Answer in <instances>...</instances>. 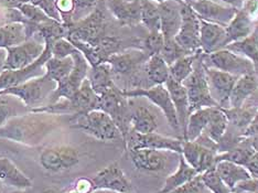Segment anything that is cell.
Masks as SVG:
<instances>
[{
	"mask_svg": "<svg viewBox=\"0 0 258 193\" xmlns=\"http://www.w3.org/2000/svg\"><path fill=\"white\" fill-rule=\"evenodd\" d=\"M242 138H246V139L258 138V112L256 113L253 120L250 121L248 127L246 128L245 132L243 133Z\"/></svg>",
	"mask_w": 258,
	"mask_h": 193,
	"instance_id": "obj_51",
	"label": "cell"
},
{
	"mask_svg": "<svg viewBox=\"0 0 258 193\" xmlns=\"http://www.w3.org/2000/svg\"><path fill=\"white\" fill-rule=\"evenodd\" d=\"M70 102L73 107L74 115L86 114L94 109H98L99 95L92 89L89 79H86Z\"/></svg>",
	"mask_w": 258,
	"mask_h": 193,
	"instance_id": "obj_27",
	"label": "cell"
},
{
	"mask_svg": "<svg viewBox=\"0 0 258 193\" xmlns=\"http://www.w3.org/2000/svg\"><path fill=\"white\" fill-rule=\"evenodd\" d=\"M145 72L151 86L166 84V82L170 79L169 66L160 54L152 55L148 58L147 63L145 64Z\"/></svg>",
	"mask_w": 258,
	"mask_h": 193,
	"instance_id": "obj_36",
	"label": "cell"
},
{
	"mask_svg": "<svg viewBox=\"0 0 258 193\" xmlns=\"http://www.w3.org/2000/svg\"><path fill=\"white\" fill-rule=\"evenodd\" d=\"M228 128V119L224 109L221 107H212L211 109L210 119L208 126L204 131V135H207L210 139L219 145V143L224 137Z\"/></svg>",
	"mask_w": 258,
	"mask_h": 193,
	"instance_id": "obj_34",
	"label": "cell"
},
{
	"mask_svg": "<svg viewBox=\"0 0 258 193\" xmlns=\"http://www.w3.org/2000/svg\"><path fill=\"white\" fill-rule=\"evenodd\" d=\"M132 131L139 134L155 133L158 128V120L151 109L146 106H138L132 110Z\"/></svg>",
	"mask_w": 258,
	"mask_h": 193,
	"instance_id": "obj_33",
	"label": "cell"
},
{
	"mask_svg": "<svg viewBox=\"0 0 258 193\" xmlns=\"http://www.w3.org/2000/svg\"><path fill=\"white\" fill-rule=\"evenodd\" d=\"M151 2H155L157 4H161V3H165V2H169V0H151ZM179 2H181V0H179Z\"/></svg>",
	"mask_w": 258,
	"mask_h": 193,
	"instance_id": "obj_58",
	"label": "cell"
},
{
	"mask_svg": "<svg viewBox=\"0 0 258 193\" xmlns=\"http://www.w3.org/2000/svg\"><path fill=\"white\" fill-rule=\"evenodd\" d=\"M185 161L196 169L198 173H203L209 169H212L216 165V156L218 151L205 147V146L197 142H187L183 140L182 153H181Z\"/></svg>",
	"mask_w": 258,
	"mask_h": 193,
	"instance_id": "obj_19",
	"label": "cell"
},
{
	"mask_svg": "<svg viewBox=\"0 0 258 193\" xmlns=\"http://www.w3.org/2000/svg\"><path fill=\"white\" fill-rule=\"evenodd\" d=\"M202 50L195 54H189L180 57L179 60L175 61L173 64L169 67L170 69V78L174 80L178 83H183V82L190 77V74L195 68V62L198 58L199 54Z\"/></svg>",
	"mask_w": 258,
	"mask_h": 193,
	"instance_id": "obj_41",
	"label": "cell"
},
{
	"mask_svg": "<svg viewBox=\"0 0 258 193\" xmlns=\"http://www.w3.org/2000/svg\"><path fill=\"white\" fill-rule=\"evenodd\" d=\"M181 2H183V3H185V4H189L190 0H181Z\"/></svg>",
	"mask_w": 258,
	"mask_h": 193,
	"instance_id": "obj_60",
	"label": "cell"
},
{
	"mask_svg": "<svg viewBox=\"0 0 258 193\" xmlns=\"http://www.w3.org/2000/svg\"><path fill=\"white\" fill-rule=\"evenodd\" d=\"M57 115L49 113H28L14 117L0 127V138L14 140L28 146H37L57 126Z\"/></svg>",
	"mask_w": 258,
	"mask_h": 193,
	"instance_id": "obj_1",
	"label": "cell"
},
{
	"mask_svg": "<svg viewBox=\"0 0 258 193\" xmlns=\"http://www.w3.org/2000/svg\"><path fill=\"white\" fill-rule=\"evenodd\" d=\"M140 21L149 32L160 31V13L157 3L140 0Z\"/></svg>",
	"mask_w": 258,
	"mask_h": 193,
	"instance_id": "obj_40",
	"label": "cell"
},
{
	"mask_svg": "<svg viewBox=\"0 0 258 193\" xmlns=\"http://www.w3.org/2000/svg\"><path fill=\"white\" fill-rule=\"evenodd\" d=\"M74 4H75V13H74L75 15L78 11H81V13L82 11H87V10L93 11L97 7L98 0H74Z\"/></svg>",
	"mask_w": 258,
	"mask_h": 193,
	"instance_id": "obj_50",
	"label": "cell"
},
{
	"mask_svg": "<svg viewBox=\"0 0 258 193\" xmlns=\"http://www.w3.org/2000/svg\"><path fill=\"white\" fill-rule=\"evenodd\" d=\"M189 5L196 11L199 18L222 27H226L237 13L234 8L214 0H191Z\"/></svg>",
	"mask_w": 258,
	"mask_h": 193,
	"instance_id": "obj_17",
	"label": "cell"
},
{
	"mask_svg": "<svg viewBox=\"0 0 258 193\" xmlns=\"http://www.w3.org/2000/svg\"><path fill=\"white\" fill-rule=\"evenodd\" d=\"M124 144L127 151L149 148L171 151V153L181 155V153H182L183 139L162 136L156 132L150 134H139L131 131L127 137L124 139Z\"/></svg>",
	"mask_w": 258,
	"mask_h": 193,
	"instance_id": "obj_11",
	"label": "cell"
},
{
	"mask_svg": "<svg viewBox=\"0 0 258 193\" xmlns=\"http://www.w3.org/2000/svg\"><path fill=\"white\" fill-rule=\"evenodd\" d=\"M55 89V82L50 80L44 74L42 77L29 80L21 85L2 91L0 94H11L19 97L31 112L32 109L39 107L44 99H50Z\"/></svg>",
	"mask_w": 258,
	"mask_h": 193,
	"instance_id": "obj_5",
	"label": "cell"
},
{
	"mask_svg": "<svg viewBox=\"0 0 258 193\" xmlns=\"http://www.w3.org/2000/svg\"><path fill=\"white\" fill-rule=\"evenodd\" d=\"M215 170L232 192L240 182L253 178L244 166L228 160H220L216 162Z\"/></svg>",
	"mask_w": 258,
	"mask_h": 193,
	"instance_id": "obj_26",
	"label": "cell"
},
{
	"mask_svg": "<svg viewBox=\"0 0 258 193\" xmlns=\"http://www.w3.org/2000/svg\"><path fill=\"white\" fill-rule=\"evenodd\" d=\"M80 162V154L72 146L61 145L41 151L39 163L45 171L60 173L72 169Z\"/></svg>",
	"mask_w": 258,
	"mask_h": 193,
	"instance_id": "obj_12",
	"label": "cell"
},
{
	"mask_svg": "<svg viewBox=\"0 0 258 193\" xmlns=\"http://www.w3.org/2000/svg\"><path fill=\"white\" fill-rule=\"evenodd\" d=\"M211 109H212V107L200 108L190 114L189 119H187V125L185 128L183 140L193 142V140H196L202 135L205 128L208 126Z\"/></svg>",
	"mask_w": 258,
	"mask_h": 193,
	"instance_id": "obj_35",
	"label": "cell"
},
{
	"mask_svg": "<svg viewBox=\"0 0 258 193\" xmlns=\"http://www.w3.org/2000/svg\"><path fill=\"white\" fill-rule=\"evenodd\" d=\"M37 32L43 38L45 44L52 45L57 40L67 38L69 34V27L63 22L50 19L37 26Z\"/></svg>",
	"mask_w": 258,
	"mask_h": 193,
	"instance_id": "obj_39",
	"label": "cell"
},
{
	"mask_svg": "<svg viewBox=\"0 0 258 193\" xmlns=\"http://www.w3.org/2000/svg\"><path fill=\"white\" fill-rule=\"evenodd\" d=\"M169 193H182V191H181V190L178 188V189H175V190H173V191H171V192H169Z\"/></svg>",
	"mask_w": 258,
	"mask_h": 193,
	"instance_id": "obj_59",
	"label": "cell"
},
{
	"mask_svg": "<svg viewBox=\"0 0 258 193\" xmlns=\"http://www.w3.org/2000/svg\"><path fill=\"white\" fill-rule=\"evenodd\" d=\"M179 166L172 174H170L167 177L165 183H163L162 188L158 191L157 193H169L175 189L180 188V186L184 185L185 183L189 182L193 178H196L198 173L196 169H193L189 163L185 161L184 158L180 155Z\"/></svg>",
	"mask_w": 258,
	"mask_h": 193,
	"instance_id": "obj_30",
	"label": "cell"
},
{
	"mask_svg": "<svg viewBox=\"0 0 258 193\" xmlns=\"http://www.w3.org/2000/svg\"><path fill=\"white\" fill-rule=\"evenodd\" d=\"M149 55L143 49H129L109 56L106 61L114 77H135L138 70L147 63Z\"/></svg>",
	"mask_w": 258,
	"mask_h": 193,
	"instance_id": "obj_15",
	"label": "cell"
},
{
	"mask_svg": "<svg viewBox=\"0 0 258 193\" xmlns=\"http://www.w3.org/2000/svg\"><path fill=\"white\" fill-rule=\"evenodd\" d=\"M55 5L58 13L62 16L64 25L68 27L71 26V18H73L75 13L74 0H55Z\"/></svg>",
	"mask_w": 258,
	"mask_h": 193,
	"instance_id": "obj_47",
	"label": "cell"
},
{
	"mask_svg": "<svg viewBox=\"0 0 258 193\" xmlns=\"http://www.w3.org/2000/svg\"><path fill=\"white\" fill-rule=\"evenodd\" d=\"M182 3L179 0H169L158 4L160 13V31L165 40L174 39L180 30L181 21H182V16H181Z\"/></svg>",
	"mask_w": 258,
	"mask_h": 193,
	"instance_id": "obj_21",
	"label": "cell"
},
{
	"mask_svg": "<svg viewBox=\"0 0 258 193\" xmlns=\"http://www.w3.org/2000/svg\"><path fill=\"white\" fill-rule=\"evenodd\" d=\"M245 15H247L249 18L257 22L258 19V0H247L240 9Z\"/></svg>",
	"mask_w": 258,
	"mask_h": 193,
	"instance_id": "obj_49",
	"label": "cell"
},
{
	"mask_svg": "<svg viewBox=\"0 0 258 193\" xmlns=\"http://www.w3.org/2000/svg\"><path fill=\"white\" fill-rule=\"evenodd\" d=\"M190 2H191V0H190ZM190 2H189V3H190Z\"/></svg>",
	"mask_w": 258,
	"mask_h": 193,
	"instance_id": "obj_62",
	"label": "cell"
},
{
	"mask_svg": "<svg viewBox=\"0 0 258 193\" xmlns=\"http://www.w3.org/2000/svg\"><path fill=\"white\" fill-rule=\"evenodd\" d=\"M45 48V41L38 33V37L33 36L26 42L7 49L5 70H20L31 66L43 54Z\"/></svg>",
	"mask_w": 258,
	"mask_h": 193,
	"instance_id": "obj_10",
	"label": "cell"
},
{
	"mask_svg": "<svg viewBox=\"0 0 258 193\" xmlns=\"http://www.w3.org/2000/svg\"><path fill=\"white\" fill-rule=\"evenodd\" d=\"M257 86L258 79L255 74H247L238 78L230 95V101H228L230 107L228 108H237L242 106L246 99L253 94Z\"/></svg>",
	"mask_w": 258,
	"mask_h": 193,
	"instance_id": "obj_31",
	"label": "cell"
},
{
	"mask_svg": "<svg viewBox=\"0 0 258 193\" xmlns=\"http://www.w3.org/2000/svg\"><path fill=\"white\" fill-rule=\"evenodd\" d=\"M181 27L174 40L187 54H195L201 50L200 45V28L201 19L191 8L189 4L181 5Z\"/></svg>",
	"mask_w": 258,
	"mask_h": 193,
	"instance_id": "obj_9",
	"label": "cell"
},
{
	"mask_svg": "<svg viewBox=\"0 0 258 193\" xmlns=\"http://www.w3.org/2000/svg\"><path fill=\"white\" fill-rule=\"evenodd\" d=\"M73 126L83 131L99 142H115L122 140V136L111 117L101 109L81 115H74Z\"/></svg>",
	"mask_w": 258,
	"mask_h": 193,
	"instance_id": "obj_2",
	"label": "cell"
},
{
	"mask_svg": "<svg viewBox=\"0 0 258 193\" xmlns=\"http://www.w3.org/2000/svg\"><path fill=\"white\" fill-rule=\"evenodd\" d=\"M9 193H34L33 191H31L30 189H15L13 191H10Z\"/></svg>",
	"mask_w": 258,
	"mask_h": 193,
	"instance_id": "obj_54",
	"label": "cell"
},
{
	"mask_svg": "<svg viewBox=\"0 0 258 193\" xmlns=\"http://www.w3.org/2000/svg\"><path fill=\"white\" fill-rule=\"evenodd\" d=\"M41 193H64V191H61L58 189H55V188H48L43 190Z\"/></svg>",
	"mask_w": 258,
	"mask_h": 193,
	"instance_id": "obj_55",
	"label": "cell"
},
{
	"mask_svg": "<svg viewBox=\"0 0 258 193\" xmlns=\"http://www.w3.org/2000/svg\"><path fill=\"white\" fill-rule=\"evenodd\" d=\"M51 56V48L46 44V48L43 52V54L41 55L36 62L32 63L31 66L20 70H5V71L0 74V92L10 89V87L21 85L31 79L42 77V75H44L43 70L45 62L48 61Z\"/></svg>",
	"mask_w": 258,
	"mask_h": 193,
	"instance_id": "obj_13",
	"label": "cell"
},
{
	"mask_svg": "<svg viewBox=\"0 0 258 193\" xmlns=\"http://www.w3.org/2000/svg\"><path fill=\"white\" fill-rule=\"evenodd\" d=\"M98 109L103 110L111 117L116 126L118 127L122 136V142H124L129 132L132 131V109L129 107L128 98L122 94L121 89L116 86L99 95Z\"/></svg>",
	"mask_w": 258,
	"mask_h": 193,
	"instance_id": "obj_4",
	"label": "cell"
},
{
	"mask_svg": "<svg viewBox=\"0 0 258 193\" xmlns=\"http://www.w3.org/2000/svg\"><path fill=\"white\" fill-rule=\"evenodd\" d=\"M203 183L211 193H233L215 170V167L201 173Z\"/></svg>",
	"mask_w": 258,
	"mask_h": 193,
	"instance_id": "obj_42",
	"label": "cell"
},
{
	"mask_svg": "<svg viewBox=\"0 0 258 193\" xmlns=\"http://www.w3.org/2000/svg\"><path fill=\"white\" fill-rule=\"evenodd\" d=\"M71 56L73 58L72 72L70 73L67 80H64L56 85L55 91L50 97L49 104L56 103L57 101L63 98L71 99L76 91L80 89L82 83L89 78L91 66L83 53L81 51L76 50Z\"/></svg>",
	"mask_w": 258,
	"mask_h": 193,
	"instance_id": "obj_8",
	"label": "cell"
},
{
	"mask_svg": "<svg viewBox=\"0 0 258 193\" xmlns=\"http://www.w3.org/2000/svg\"><path fill=\"white\" fill-rule=\"evenodd\" d=\"M30 113L26 104L19 97L11 94H0V127L14 118Z\"/></svg>",
	"mask_w": 258,
	"mask_h": 193,
	"instance_id": "obj_32",
	"label": "cell"
},
{
	"mask_svg": "<svg viewBox=\"0 0 258 193\" xmlns=\"http://www.w3.org/2000/svg\"><path fill=\"white\" fill-rule=\"evenodd\" d=\"M121 91L122 94L127 98L146 97L149 99L151 103H154L157 107H159L161 109V112L165 115L169 126L171 127L175 133L179 134L181 138H182V132H181L178 115L177 112H175L171 97H170V94L165 84L154 85L147 87V89H140V87H138V89Z\"/></svg>",
	"mask_w": 258,
	"mask_h": 193,
	"instance_id": "obj_6",
	"label": "cell"
},
{
	"mask_svg": "<svg viewBox=\"0 0 258 193\" xmlns=\"http://www.w3.org/2000/svg\"><path fill=\"white\" fill-rule=\"evenodd\" d=\"M49 46L51 48L52 56L58 58L71 56L74 52L78 50L68 38H62L60 40H57L56 42Z\"/></svg>",
	"mask_w": 258,
	"mask_h": 193,
	"instance_id": "obj_46",
	"label": "cell"
},
{
	"mask_svg": "<svg viewBox=\"0 0 258 193\" xmlns=\"http://www.w3.org/2000/svg\"><path fill=\"white\" fill-rule=\"evenodd\" d=\"M205 72H207L211 95L214 98L216 104L221 108L230 107V104H228L230 95L238 78L214 68L205 67Z\"/></svg>",
	"mask_w": 258,
	"mask_h": 193,
	"instance_id": "obj_16",
	"label": "cell"
},
{
	"mask_svg": "<svg viewBox=\"0 0 258 193\" xmlns=\"http://www.w3.org/2000/svg\"><path fill=\"white\" fill-rule=\"evenodd\" d=\"M92 193H117V192H113V191H108V190H95Z\"/></svg>",
	"mask_w": 258,
	"mask_h": 193,
	"instance_id": "obj_56",
	"label": "cell"
},
{
	"mask_svg": "<svg viewBox=\"0 0 258 193\" xmlns=\"http://www.w3.org/2000/svg\"><path fill=\"white\" fill-rule=\"evenodd\" d=\"M257 23H258V19H257Z\"/></svg>",
	"mask_w": 258,
	"mask_h": 193,
	"instance_id": "obj_61",
	"label": "cell"
},
{
	"mask_svg": "<svg viewBox=\"0 0 258 193\" xmlns=\"http://www.w3.org/2000/svg\"><path fill=\"white\" fill-rule=\"evenodd\" d=\"M165 43V38H163L161 31L149 32L147 37L144 39L143 50L150 56L159 54L160 51Z\"/></svg>",
	"mask_w": 258,
	"mask_h": 193,
	"instance_id": "obj_45",
	"label": "cell"
},
{
	"mask_svg": "<svg viewBox=\"0 0 258 193\" xmlns=\"http://www.w3.org/2000/svg\"><path fill=\"white\" fill-rule=\"evenodd\" d=\"M205 67L221 70L223 72L235 75L237 78L247 74H255L254 64L247 57L227 49H221L210 54L203 53Z\"/></svg>",
	"mask_w": 258,
	"mask_h": 193,
	"instance_id": "obj_7",
	"label": "cell"
},
{
	"mask_svg": "<svg viewBox=\"0 0 258 193\" xmlns=\"http://www.w3.org/2000/svg\"><path fill=\"white\" fill-rule=\"evenodd\" d=\"M200 45L204 54L224 49L226 46L225 27L201 19Z\"/></svg>",
	"mask_w": 258,
	"mask_h": 193,
	"instance_id": "obj_22",
	"label": "cell"
},
{
	"mask_svg": "<svg viewBox=\"0 0 258 193\" xmlns=\"http://www.w3.org/2000/svg\"><path fill=\"white\" fill-rule=\"evenodd\" d=\"M258 23L251 20L242 10H238L232 21L225 27L226 45L250 36Z\"/></svg>",
	"mask_w": 258,
	"mask_h": 193,
	"instance_id": "obj_28",
	"label": "cell"
},
{
	"mask_svg": "<svg viewBox=\"0 0 258 193\" xmlns=\"http://www.w3.org/2000/svg\"><path fill=\"white\" fill-rule=\"evenodd\" d=\"M37 33V26L30 22L11 21L0 27V49L7 50L26 42Z\"/></svg>",
	"mask_w": 258,
	"mask_h": 193,
	"instance_id": "obj_20",
	"label": "cell"
},
{
	"mask_svg": "<svg viewBox=\"0 0 258 193\" xmlns=\"http://www.w3.org/2000/svg\"><path fill=\"white\" fill-rule=\"evenodd\" d=\"M4 183L2 182V181H0V193H6V191H5V188H4Z\"/></svg>",
	"mask_w": 258,
	"mask_h": 193,
	"instance_id": "obj_57",
	"label": "cell"
},
{
	"mask_svg": "<svg viewBox=\"0 0 258 193\" xmlns=\"http://www.w3.org/2000/svg\"><path fill=\"white\" fill-rule=\"evenodd\" d=\"M190 103V112L207 107H218L214 98L211 95L208 83L207 72L203 63V52L201 51L195 62V68L190 77L183 82ZM220 107V106H219Z\"/></svg>",
	"mask_w": 258,
	"mask_h": 193,
	"instance_id": "obj_3",
	"label": "cell"
},
{
	"mask_svg": "<svg viewBox=\"0 0 258 193\" xmlns=\"http://www.w3.org/2000/svg\"><path fill=\"white\" fill-rule=\"evenodd\" d=\"M170 153L171 151L142 148L128 151V155L134 167L138 171L158 173L167 169Z\"/></svg>",
	"mask_w": 258,
	"mask_h": 193,
	"instance_id": "obj_18",
	"label": "cell"
},
{
	"mask_svg": "<svg viewBox=\"0 0 258 193\" xmlns=\"http://www.w3.org/2000/svg\"><path fill=\"white\" fill-rule=\"evenodd\" d=\"M17 9H18L21 13V15L25 17V19L28 22L32 23V25L38 26L40 23L45 22L51 19L42 9L31 3L22 4Z\"/></svg>",
	"mask_w": 258,
	"mask_h": 193,
	"instance_id": "obj_43",
	"label": "cell"
},
{
	"mask_svg": "<svg viewBox=\"0 0 258 193\" xmlns=\"http://www.w3.org/2000/svg\"><path fill=\"white\" fill-rule=\"evenodd\" d=\"M160 56L165 60V62L170 67L175 61L179 60L180 57L184 55H189L186 52L181 48V46L177 43V41L174 39L172 40H165L162 49L160 51Z\"/></svg>",
	"mask_w": 258,
	"mask_h": 193,
	"instance_id": "obj_44",
	"label": "cell"
},
{
	"mask_svg": "<svg viewBox=\"0 0 258 193\" xmlns=\"http://www.w3.org/2000/svg\"><path fill=\"white\" fill-rule=\"evenodd\" d=\"M87 79L90 81L92 89L95 91L97 95H102L117 86L114 82L111 68L107 62L98 64L96 67H92Z\"/></svg>",
	"mask_w": 258,
	"mask_h": 193,
	"instance_id": "obj_29",
	"label": "cell"
},
{
	"mask_svg": "<svg viewBox=\"0 0 258 193\" xmlns=\"http://www.w3.org/2000/svg\"><path fill=\"white\" fill-rule=\"evenodd\" d=\"M6 58H7V50L0 49V74L5 71Z\"/></svg>",
	"mask_w": 258,
	"mask_h": 193,
	"instance_id": "obj_53",
	"label": "cell"
},
{
	"mask_svg": "<svg viewBox=\"0 0 258 193\" xmlns=\"http://www.w3.org/2000/svg\"><path fill=\"white\" fill-rule=\"evenodd\" d=\"M225 49L247 57L248 60L253 62V64L258 62V25L250 36L240 41H236V42L230 43L225 46Z\"/></svg>",
	"mask_w": 258,
	"mask_h": 193,
	"instance_id": "obj_38",
	"label": "cell"
},
{
	"mask_svg": "<svg viewBox=\"0 0 258 193\" xmlns=\"http://www.w3.org/2000/svg\"><path fill=\"white\" fill-rule=\"evenodd\" d=\"M72 188L75 191H78L79 193H92L95 191L92 179H86V178H81L76 180L72 184Z\"/></svg>",
	"mask_w": 258,
	"mask_h": 193,
	"instance_id": "obj_48",
	"label": "cell"
},
{
	"mask_svg": "<svg viewBox=\"0 0 258 193\" xmlns=\"http://www.w3.org/2000/svg\"><path fill=\"white\" fill-rule=\"evenodd\" d=\"M222 4H224L228 7H232L235 10H240L244 6V4L247 2V0H221Z\"/></svg>",
	"mask_w": 258,
	"mask_h": 193,
	"instance_id": "obj_52",
	"label": "cell"
},
{
	"mask_svg": "<svg viewBox=\"0 0 258 193\" xmlns=\"http://www.w3.org/2000/svg\"><path fill=\"white\" fill-rule=\"evenodd\" d=\"M165 85L169 92L170 97H171L175 112H177L183 139L185 128L187 125V119H189V116L191 114L189 97H187L186 90L182 83H178V82H175L171 78L166 82Z\"/></svg>",
	"mask_w": 258,
	"mask_h": 193,
	"instance_id": "obj_23",
	"label": "cell"
},
{
	"mask_svg": "<svg viewBox=\"0 0 258 193\" xmlns=\"http://www.w3.org/2000/svg\"><path fill=\"white\" fill-rule=\"evenodd\" d=\"M0 181L14 189L32 188V180L7 157H0Z\"/></svg>",
	"mask_w": 258,
	"mask_h": 193,
	"instance_id": "obj_25",
	"label": "cell"
},
{
	"mask_svg": "<svg viewBox=\"0 0 258 193\" xmlns=\"http://www.w3.org/2000/svg\"><path fill=\"white\" fill-rule=\"evenodd\" d=\"M107 8L124 26H136L140 21V0H107Z\"/></svg>",
	"mask_w": 258,
	"mask_h": 193,
	"instance_id": "obj_24",
	"label": "cell"
},
{
	"mask_svg": "<svg viewBox=\"0 0 258 193\" xmlns=\"http://www.w3.org/2000/svg\"><path fill=\"white\" fill-rule=\"evenodd\" d=\"M72 69H73L72 56H68L63 58L51 56L49 60L45 62L44 74L50 80L54 81L57 85L58 83H61V82L68 79L70 73L72 72Z\"/></svg>",
	"mask_w": 258,
	"mask_h": 193,
	"instance_id": "obj_37",
	"label": "cell"
},
{
	"mask_svg": "<svg viewBox=\"0 0 258 193\" xmlns=\"http://www.w3.org/2000/svg\"><path fill=\"white\" fill-rule=\"evenodd\" d=\"M95 190H108L117 193H134L133 184L118 162H113L99 170L92 178Z\"/></svg>",
	"mask_w": 258,
	"mask_h": 193,
	"instance_id": "obj_14",
	"label": "cell"
}]
</instances>
